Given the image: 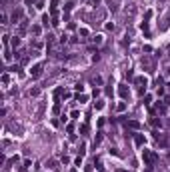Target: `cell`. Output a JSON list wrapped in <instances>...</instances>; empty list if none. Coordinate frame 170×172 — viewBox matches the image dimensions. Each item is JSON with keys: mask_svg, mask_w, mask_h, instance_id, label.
<instances>
[{"mask_svg": "<svg viewBox=\"0 0 170 172\" xmlns=\"http://www.w3.org/2000/svg\"><path fill=\"white\" fill-rule=\"evenodd\" d=\"M30 74H32V76H40V74H42V64H40V62H38V64H34V66H32Z\"/></svg>", "mask_w": 170, "mask_h": 172, "instance_id": "6", "label": "cell"}, {"mask_svg": "<svg viewBox=\"0 0 170 172\" xmlns=\"http://www.w3.org/2000/svg\"><path fill=\"white\" fill-rule=\"evenodd\" d=\"M150 102H152V96H150V94H146V96H144V104H150Z\"/></svg>", "mask_w": 170, "mask_h": 172, "instance_id": "28", "label": "cell"}, {"mask_svg": "<svg viewBox=\"0 0 170 172\" xmlns=\"http://www.w3.org/2000/svg\"><path fill=\"white\" fill-rule=\"evenodd\" d=\"M22 14H24L22 8H16L14 12H12V22H22Z\"/></svg>", "mask_w": 170, "mask_h": 172, "instance_id": "2", "label": "cell"}, {"mask_svg": "<svg viewBox=\"0 0 170 172\" xmlns=\"http://www.w3.org/2000/svg\"><path fill=\"white\" fill-rule=\"evenodd\" d=\"M116 110H118V112H124V110H126V102H120V104L116 106Z\"/></svg>", "mask_w": 170, "mask_h": 172, "instance_id": "18", "label": "cell"}, {"mask_svg": "<svg viewBox=\"0 0 170 172\" xmlns=\"http://www.w3.org/2000/svg\"><path fill=\"white\" fill-rule=\"evenodd\" d=\"M30 166H32V162H30V160H24V164L20 166V170H28Z\"/></svg>", "mask_w": 170, "mask_h": 172, "instance_id": "13", "label": "cell"}, {"mask_svg": "<svg viewBox=\"0 0 170 172\" xmlns=\"http://www.w3.org/2000/svg\"><path fill=\"white\" fill-rule=\"evenodd\" d=\"M136 84H140V86H146V76H138L136 80H134Z\"/></svg>", "mask_w": 170, "mask_h": 172, "instance_id": "11", "label": "cell"}, {"mask_svg": "<svg viewBox=\"0 0 170 172\" xmlns=\"http://www.w3.org/2000/svg\"><path fill=\"white\" fill-rule=\"evenodd\" d=\"M144 172H152V168H150V166H146V168H144Z\"/></svg>", "mask_w": 170, "mask_h": 172, "instance_id": "36", "label": "cell"}, {"mask_svg": "<svg viewBox=\"0 0 170 172\" xmlns=\"http://www.w3.org/2000/svg\"><path fill=\"white\" fill-rule=\"evenodd\" d=\"M80 132H82V134H86V132H88V124H82V126H80Z\"/></svg>", "mask_w": 170, "mask_h": 172, "instance_id": "29", "label": "cell"}, {"mask_svg": "<svg viewBox=\"0 0 170 172\" xmlns=\"http://www.w3.org/2000/svg\"><path fill=\"white\" fill-rule=\"evenodd\" d=\"M70 116H72V118H78V116H80V112H78V110H72V112H70Z\"/></svg>", "mask_w": 170, "mask_h": 172, "instance_id": "32", "label": "cell"}, {"mask_svg": "<svg viewBox=\"0 0 170 172\" xmlns=\"http://www.w3.org/2000/svg\"><path fill=\"white\" fill-rule=\"evenodd\" d=\"M52 112H54V114H60V102H56V104H54V108H52Z\"/></svg>", "mask_w": 170, "mask_h": 172, "instance_id": "22", "label": "cell"}, {"mask_svg": "<svg viewBox=\"0 0 170 172\" xmlns=\"http://www.w3.org/2000/svg\"><path fill=\"white\" fill-rule=\"evenodd\" d=\"M78 152H80V156H84V152H86V146H84V144H80V148H78Z\"/></svg>", "mask_w": 170, "mask_h": 172, "instance_id": "26", "label": "cell"}, {"mask_svg": "<svg viewBox=\"0 0 170 172\" xmlns=\"http://www.w3.org/2000/svg\"><path fill=\"white\" fill-rule=\"evenodd\" d=\"M134 142H136V146H144V144H146V136L134 134Z\"/></svg>", "mask_w": 170, "mask_h": 172, "instance_id": "5", "label": "cell"}, {"mask_svg": "<svg viewBox=\"0 0 170 172\" xmlns=\"http://www.w3.org/2000/svg\"><path fill=\"white\" fill-rule=\"evenodd\" d=\"M118 94H120V98H124V100H126V98H128V94H130L128 86H126V84H120V86H118Z\"/></svg>", "mask_w": 170, "mask_h": 172, "instance_id": "3", "label": "cell"}, {"mask_svg": "<svg viewBox=\"0 0 170 172\" xmlns=\"http://www.w3.org/2000/svg\"><path fill=\"white\" fill-rule=\"evenodd\" d=\"M92 82H94V84H98V86H100V84H102V78H100V76H96V78H94Z\"/></svg>", "mask_w": 170, "mask_h": 172, "instance_id": "31", "label": "cell"}, {"mask_svg": "<svg viewBox=\"0 0 170 172\" xmlns=\"http://www.w3.org/2000/svg\"><path fill=\"white\" fill-rule=\"evenodd\" d=\"M72 6H74L72 2H66V4H64V10H66V12H70V10H72Z\"/></svg>", "mask_w": 170, "mask_h": 172, "instance_id": "23", "label": "cell"}, {"mask_svg": "<svg viewBox=\"0 0 170 172\" xmlns=\"http://www.w3.org/2000/svg\"><path fill=\"white\" fill-rule=\"evenodd\" d=\"M70 172H78V170H76V168H72V170H70Z\"/></svg>", "mask_w": 170, "mask_h": 172, "instance_id": "39", "label": "cell"}, {"mask_svg": "<svg viewBox=\"0 0 170 172\" xmlns=\"http://www.w3.org/2000/svg\"><path fill=\"white\" fill-rule=\"evenodd\" d=\"M84 172H92V166H86V170Z\"/></svg>", "mask_w": 170, "mask_h": 172, "instance_id": "35", "label": "cell"}, {"mask_svg": "<svg viewBox=\"0 0 170 172\" xmlns=\"http://www.w3.org/2000/svg\"><path fill=\"white\" fill-rule=\"evenodd\" d=\"M26 32V20H22L20 22V28H18V34H24Z\"/></svg>", "mask_w": 170, "mask_h": 172, "instance_id": "12", "label": "cell"}, {"mask_svg": "<svg viewBox=\"0 0 170 172\" xmlns=\"http://www.w3.org/2000/svg\"><path fill=\"white\" fill-rule=\"evenodd\" d=\"M90 32H88V28H80V36H88Z\"/></svg>", "mask_w": 170, "mask_h": 172, "instance_id": "27", "label": "cell"}, {"mask_svg": "<svg viewBox=\"0 0 170 172\" xmlns=\"http://www.w3.org/2000/svg\"><path fill=\"white\" fill-rule=\"evenodd\" d=\"M76 100L80 102V104H82V102H86V100H88V96H86V94H78V96H76Z\"/></svg>", "mask_w": 170, "mask_h": 172, "instance_id": "17", "label": "cell"}, {"mask_svg": "<svg viewBox=\"0 0 170 172\" xmlns=\"http://www.w3.org/2000/svg\"><path fill=\"white\" fill-rule=\"evenodd\" d=\"M48 168H50V170H58V168H60V162H58V160H48Z\"/></svg>", "mask_w": 170, "mask_h": 172, "instance_id": "8", "label": "cell"}, {"mask_svg": "<svg viewBox=\"0 0 170 172\" xmlns=\"http://www.w3.org/2000/svg\"><path fill=\"white\" fill-rule=\"evenodd\" d=\"M0 80H2V84H8V82H10V74H6V72H4Z\"/></svg>", "mask_w": 170, "mask_h": 172, "instance_id": "15", "label": "cell"}, {"mask_svg": "<svg viewBox=\"0 0 170 172\" xmlns=\"http://www.w3.org/2000/svg\"><path fill=\"white\" fill-rule=\"evenodd\" d=\"M128 126H130V128H134V130H138V128H140V124L136 122V120H130V122H128Z\"/></svg>", "mask_w": 170, "mask_h": 172, "instance_id": "14", "label": "cell"}, {"mask_svg": "<svg viewBox=\"0 0 170 172\" xmlns=\"http://www.w3.org/2000/svg\"><path fill=\"white\" fill-rule=\"evenodd\" d=\"M48 22H50V18H48V14H44V16H42V24L48 26Z\"/></svg>", "mask_w": 170, "mask_h": 172, "instance_id": "25", "label": "cell"}, {"mask_svg": "<svg viewBox=\"0 0 170 172\" xmlns=\"http://www.w3.org/2000/svg\"><path fill=\"white\" fill-rule=\"evenodd\" d=\"M98 2H100V0H92V4H98Z\"/></svg>", "mask_w": 170, "mask_h": 172, "instance_id": "37", "label": "cell"}, {"mask_svg": "<svg viewBox=\"0 0 170 172\" xmlns=\"http://www.w3.org/2000/svg\"><path fill=\"white\" fill-rule=\"evenodd\" d=\"M100 142H102V134H96V138H94V148H96Z\"/></svg>", "mask_w": 170, "mask_h": 172, "instance_id": "20", "label": "cell"}, {"mask_svg": "<svg viewBox=\"0 0 170 172\" xmlns=\"http://www.w3.org/2000/svg\"><path fill=\"white\" fill-rule=\"evenodd\" d=\"M50 14H52V18H56V14H58V0L50 2Z\"/></svg>", "mask_w": 170, "mask_h": 172, "instance_id": "4", "label": "cell"}, {"mask_svg": "<svg viewBox=\"0 0 170 172\" xmlns=\"http://www.w3.org/2000/svg\"><path fill=\"white\" fill-rule=\"evenodd\" d=\"M164 104H166V106H170V96H164Z\"/></svg>", "mask_w": 170, "mask_h": 172, "instance_id": "34", "label": "cell"}, {"mask_svg": "<svg viewBox=\"0 0 170 172\" xmlns=\"http://www.w3.org/2000/svg\"><path fill=\"white\" fill-rule=\"evenodd\" d=\"M40 32H42V28H40L38 24H32V34L34 36H40Z\"/></svg>", "mask_w": 170, "mask_h": 172, "instance_id": "10", "label": "cell"}, {"mask_svg": "<svg viewBox=\"0 0 170 172\" xmlns=\"http://www.w3.org/2000/svg\"><path fill=\"white\" fill-rule=\"evenodd\" d=\"M66 130H68V134H72V132H74V124H68V126H66Z\"/></svg>", "mask_w": 170, "mask_h": 172, "instance_id": "33", "label": "cell"}, {"mask_svg": "<svg viewBox=\"0 0 170 172\" xmlns=\"http://www.w3.org/2000/svg\"><path fill=\"white\" fill-rule=\"evenodd\" d=\"M156 112L166 114V104H164V102H158V104H156Z\"/></svg>", "mask_w": 170, "mask_h": 172, "instance_id": "9", "label": "cell"}, {"mask_svg": "<svg viewBox=\"0 0 170 172\" xmlns=\"http://www.w3.org/2000/svg\"><path fill=\"white\" fill-rule=\"evenodd\" d=\"M116 172H126V170H122V168H118V170H116Z\"/></svg>", "mask_w": 170, "mask_h": 172, "instance_id": "38", "label": "cell"}, {"mask_svg": "<svg viewBox=\"0 0 170 172\" xmlns=\"http://www.w3.org/2000/svg\"><path fill=\"white\" fill-rule=\"evenodd\" d=\"M12 46L18 48V46H20V38H12Z\"/></svg>", "mask_w": 170, "mask_h": 172, "instance_id": "24", "label": "cell"}, {"mask_svg": "<svg viewBox=\"0 0 170 172\" xmlns=\"http://www.w3.org/2000/svg\"><path fill=\"white\" fill-rule=\"evenodd\" d=\"M28 94H30V96H38V94H40V88H30V90H28Z\"/></svg>", "mask_w": 170, "mask_h": 172, "instance_id": "16", "label": "cell"}, {"mask_svg": "<svg viewBox=\"0 0 170 172\" xmlns=\"http://www.w3.org/2000/svg\"><path fill=\"white\" fill-rule=\"evenodd\" d=\"M156 140H158V144H160L162 148H168V138H166V136H160V134H156Z\"/></svg>", "mask_w": 170, "mask_h": 172, "instance_id": "7", "label": "cell"}, {"mask_svg": "<svg viewBox=\"0 0 170 172\" xmlns=\"http://www.w3.org/2000/svg\"><path fill=\"white\" fill-rule=\"evenodd\" d=\"M94 106H96V110H102V108H104V102H102V100H96Z\"/></svg>", "mask_w": 170, "mask_h": 172, "instance_id": "19", "label": "cell"}, {"mask_svg": "<svg viewBox=\"0 0 170 172\" xmlns=\"http://www.w3.org/2000/svg\"><path fill=\"white\" fill-rule=\"evenodd\" d=\"M152 126L158 128V126H160V120H158V118H152Z\"/></svg>", "mask_w": 170, "mask_h": 172, "instance_id": "30", "label": "cell"}, {"mask_svg": "<svg viewBox=\"0 0 170 172\" xmlns=\"http://www.w3.org/2000/svg\"><path fill=\"white\" fill-rule=\"evenodd\" d=\"M102 38H104V36H102V34H96V36H94L92 40H94V42H96V44H102Z\"/></svg>", "mask_w": 170, "mask_h": 172, "instance_id": "21", "label": "cell"}, {"mask_svg": "<svg viewBox=\"0 0 170 172\" xmlns=\"http://www.w3.org/2000/svg\"><path fill=\"white\" fill-rule=\"evenodd\" d=\"M142 160H144V166H152L158 160V156H156L152 150H142Z\"/></svg>", "mask_w": 170, "mask_h": 172, "instance_id": "1", "label": "cell"}]
</instances>
